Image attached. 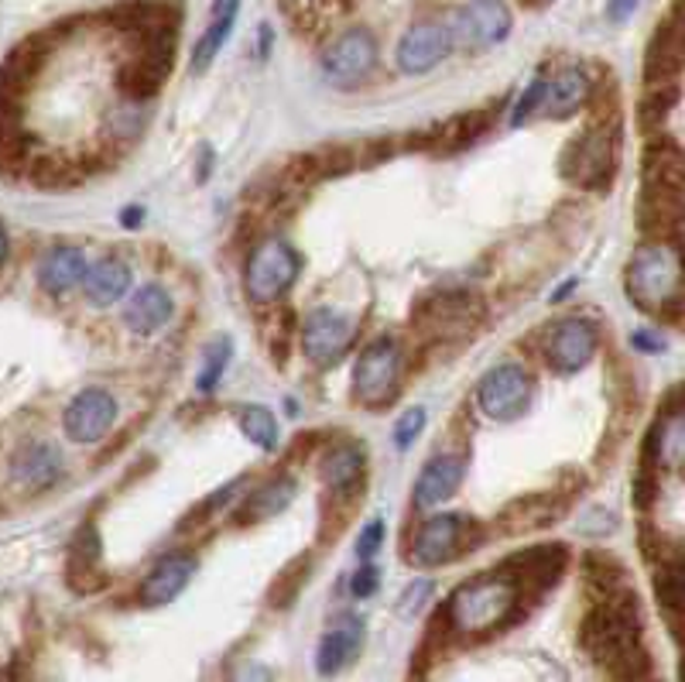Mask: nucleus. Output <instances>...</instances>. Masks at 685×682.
<instances>
[{
	"label": "nucleus",
	"mask_w": 685,
	"mask_h": 682,
	"mask_svg": "<svg viewBox=\"0 0 685 682\" xmlns=\"http://www.w3.org/2000/svg\"><path fill=\"white\" fill-rule=\"evenodd\" d=\"M521 607V580L508 570L479 573L446 600V628L460 638H479L505 628Z\"/></svg>",
	"instance_id": "1"
},
{
	"label": "nucleus",
	"mask_w": 685,
	"mask_h": 682,
	"mask_svg": "<svg viewBox=\"0 0 685 682\" xmlns=\"http://www.w3.org/2000/svg\"><path fill=\"white\" fill-rule=\"evenodd\" d=\"M631 299L658 315H682V244L648 240L631 255L627 264Z\"/></svg>",
	"instance_id": "2"
},
{
	"label": "nucleus",
	"mask_w": 685,
	"mask_h": 682,
	"mask_svg": "<svg viewBox=\"0 0 685 682\" xmlns=\"http://www.w3.org/2000/svg\"><path fill=\"white\" fill-rule=\"evenodd\" d=\"M302 271V258L295 255V247L282 237H267L261 240L247 258L244 268V288L247 299L258 306H271L278 302L282 295L295 285Z\"/></svg>",
	"instance_id": "3"
},
{
	"label": "nucleus",
	"mask_w": 685,
	"mask_h": 682,
	"mask_svg": "<svg viewBox=\"0 0 685 682\" xmlns=\"http://www.w3.org/2000/svg\"><path fill=\"white\" fill-rule=\"evenodd\" d=\"M476 545V521L466 514H432L428 521L415 529L411 538V562L415 566H446L452 559H460L466 549Z\"/></svg>",
	"instance_id": "4"
},
{
	"label": "nucleus",
	"mask_w": 685,
	"mask_h": 682,
	"mask_svg": "<svg viewBox=\"0 0 685 682\" xmlns=\"http://www.w3.org/2000/svg\"><path fill=\"white\" fill-rule=\"evenodd\" d=\"M401 388V350L395 339H377L353 363V398L357 405L381 408Z\"/></svg>",
	"instance_id": "5"
},
{
	"label": "nucleus",
	"mask_w": 685,
	"mask_h": 682,
	"mask_svg": "<svg viewBox=\"0 0 685 682\" xmlns=\"http://www.w3.org/2000/svg\"><path fill=\"white\" fill-rule=\"evenodd\" d=\"M374 70H377V38L368 28H350L326 45L323 76L333 86L353 89L360 83H368Z\"/></svg>",
	"instance_id": "6"
},
{
	"label": "nucleus",
	"mask_w": 685,
	"mask_h": 682,
	"mask_svg": "<svg viewBox=\"0 0 685 682\" xmlns=\"http://www.w3.org/2000/svg\"><path fill=\"white\" fill-rule=\"evenodd\" d=\"M511 28H514V14L505 0H470V4L456 11L449 35L452 45H460V49L484 52L505 41Z\"/></svg>",
	"instance_id": "7"
},
{
	"label": "nucleus",
	"mask_w": 685,
	"mask_h": 682,
	"mask_svg": "<svg viewBox=\"0 0 685 682\" xmlns=\"http://www.w3.org/2000/svg\"><path fill=\"white\" fill-rule=\"evenodd\" d=\"M597 350H600V333L589 320H583V315H569V320H559L556 326L545 330V339H541L545 363L556 374L583 371L586 363L597 357Z\"/></svg>",
	"instance_id": "8"
},
{
	"label": "nucleus",
	"mask_w": 685,
	"mask_h": 682,
	"mask_svg": "<svg viewBox=\"0 0 685 682\" xmlns=\"http://www.w3.org/2000/svg\"><path fill=\"white\" fill-rule=\"evenodd\" d=\"M532 401V377L518 363H500L494 368L476 388V405L479 412L494 422H514L528 412Z\"/></svg>",
	"instance_id": "9"
},
{
	"label": "nucleus",
	"mask_w": 685,
	"mask_h": 682,
	"mask_svg": "<svg viewBox=\"0 0 685 682\" xmlns=\"http://www.w3.org/2000/svg\"><path fill=\"white\" fill-rule=\"evenodd\" d=\"M456 49L449 25H439V21H419L411 25L401 41H398V70L404 76H425L432 73L443 59H449V52Z\"/></svg>",
	"instance_id": "10"
},
{
	"label": "nucleus",
	"mask_w": 685,
	"mask_h": 682,
	"mask_svg": "<svg viewBox=\"0 0 685 682\" xmlns=\"http://www.w3.org/2000/svg\"><path fill=\"white\" fill-rule=\"evenodd\" d=\"M113 422H117V401H113V395L107 388L79 392L73 401H68L65 416H62L65 436L73 443H79V446L100 443L113 429Z\"/></svg>",
	"instance_id": "11"
},
{
	"label": "nucleus",
	"mask_w": 685,
	"mask_h": 682,
	"mask_svg": "<svg viewBox=\"0 0 685 682\" xmlns=\"http://www.w3.org/2000/svg\"><path fill=\"white\" fill-rule=\"evenodd\" d=\"M350 339H353V323L333 309H315L302 326V350L319 368L336 363L350 350Z\"/></svg>",
	"instance_id": "12"
},
{
	"label": "nucleus",
	"mask_w": 685,
	"mask_h": 682,
	"mask_svg": "<svg viewBox=\"0 0 685 682\" xmlns=\"http://www.w3.org/2000/svg\"><path fill=\"white\" fill-rule=\"evenodd\" d=\"M59 476H62V460L52 443L32 439L11 457V484L28 494H41L55 487Z\"/></svg>",
	"instance_id": "13"
},
{
	"label": "nucleus",
	"mask_w": 685,
	"mask_h": 682,
	"mask_svg": "<svg viewBox=\"0 0 685 682\" xmlns=\"http://www.w3.org/2000/svg\"><path fill=\"white\" fill-rule=\"evenodd\" d=\"M363 638H368V624H363L360 618H353V613L339 618L323 634V642H319V652H315L319 675H339L347 666H353L360 658V652H363Z\"/></svg>",
	"instance_id": "14"
},
{
	"label": "nucleus",
	"mask_w": 685,
	"mask_h": 682,
	"mask_svg": "<svg viewBox=\"0 0 685 682\" xmlns=\"http://www.w3.org/2000/svg\"><path fill=\"white\" fill-rule=\"evenodd\" d=\"M610 162H613V134L603 124H597L569 148L562 172L576 182H603L610 175Z\"/></svg>",
	"instance_id": "15"
},
{
	"label": "nucleus",
	"mask_w": 685,
	"mask_h": 682,
	"mask_svg": "<svg viewBox=\"0 0 685 682\" xmlns=\"http://www.w3.org/2000/svg\"><path fill=\"white\" fill-rule=\"evenodd\" d=\"M593 94V76L586 65H569V70H559L556 76H545V97L538 113L552 121H565L589 100Z\"/></svg>",
	"instance_id": "16"
},
{
	"label": "nucleus",
	"mask_w": 685,
	"mask_h": 682,
	"mask_svg": "<svg viewBox=\"0 0 685 682\" xmlns=\"http://www.w3.org/2000/svg\"><path fill=\"white\" fill-rule=\"evenodd\" d=\"M463 473H466L463 457H452V452L428 460L425 470L419 473V481H415V494H411V501H415L419 511H432V508L446 505L449 497L460 491Z\"/></svg>",
	"instance_id": "17"
},
{
	"label": "nucleus",
	"mask_w": 685,
	"mask_h": 682,
	"mask_svg": "<svg viewBox=\"0 0 685 682\" xmlns=\"http://www.w3.org/2000/svg\"><path fill=\"white\" fill-rule=\"evenodd\" d=\"M196 556L192 553H172V556H165L162 562L154 566V570L148 573V580L141 583V590H137V594H141V600L148 604V607H162V604H172L182 590L189 586V580L196 576Z\"/></svg>",
	"instance_id": "18"
},
{
	"label": "nucleus",
	"mask_w": 685,
	"mask_h": 682,
	"mask_svg": "<svg viewBox=\"0 0 685 682\" xmlns=\"http://www.w3.org/2000/svg\"><path fill=\"white\" fill-rule=\"evenodd\" d=\"M172 295L162 288V285H141L130 299H127V309H124V323L130 333L137 336H151L158 333L162 326H169L172 320Z\"/></svg>",
	"instance_id": "19"
},
{
	"label": "nucleus",
	"mask_w": 685,
	"mask_h": 682,
	"mask_svg": "<svg viewBox=\"0 0 685 682\" xmlns=\"http://www.w3.org/2000/svg\"><path fill=\"white\" fill-rule=\"evenodd\" d=\"M86 255L73 244H55L49 255L38 261V285L49 295H62L68 288H76L86 275Z\"/></svg>",
	"instance_id": "20"
},
{
	"label": "nucleus",
	"mask_w": 685,
	"mask_h": 682,
	"mask_svg": "<svg viewBox=\"0 0 685 682\" xmlns=\"http://www.w3.org/2000/svg\"><path fill=\"white\" fill-rule=\"evenodd\" d=\"M79 285H83L89 302L107 309L113 302H121L124 295L130 292V268L121 258H103V261L86 268V275H83Z\"/></svg>",
	"instance_id": "21"
},
{
	"label": "nucleus",
	"mask_w": 685,
	"mask_h": 682,
	"mask_svg": "<svg viewBox=\"0 0 685 682\" xmlns=\"http://www.w3.org/2000/svg\"><path fill=\"white\" fill-rule=\"evenodd\" d=\"M237 14H240V0H213V14H210V25L199 35L196 49H192V73H205L213 65V59L220 55V49L231 38L234 25H237Z\"/></svg>",
	"instance_id": "22"
},
{
	"label": "nucleus",
	"mask_w": 685,
	"mask_h": 682,
	"mask_svg": "<svg viewBox=\"0 0 685 682\" xmlns=\"http://www.w3.org/2000/svg\"><path fill=\"white\" fill-rule=\"evenodd\" d=\"M363 463H368V457H363V446L342 443V446L329 449L323 457V463H319V476H323V484L333 494H347V491H353L360 484Z\"/></svg>",
	"instance_id": "23"
},
{
	"label": "nucleus",
	"mask_w": 685,
	"mask_h": 682,
	"mask_svg": "<svg viewBox=\"0 0 685 682\" xmlns=\"http://www.w3.org/2000/svg\"><path fill=\"white\" fill-rule=\"evenodd\" d=\"M291 501H295V481H291V476H274V481H267L264 487H258L244 501V508H240V525H247V521H264V518L282 514Z\"/></svg>",
	"instance_id": "24"
},
{
	"label": "nucleus",
	"mask_w": 685,
	"mask_h": 682,
	"mask_svg": "<svg viewBox=\"0 0 685 682\" xmlns=\"http://www.w3.org/2000/svg\"><path fill=\"white\" fill-rule=\"evenodd\" d=\"M240 429H244V436L254 446H261V449L278 446V422H274V416L261 405L244 408V412H240Z\"/></svg>",
	"instance_id": "25"
},
{
	"label": "nucleus",
	"mask_w": 685,
	"mask_h": 682,
	"mask_svg": "<svg viewBox=\"0 0 685 682\" xmlns=\"http://www.w3.org/2000/svg\"><path fill=\"white\" fill-rule=\"evenodd\" d=\"M231 354H234L231 339H223V344H216V347L210 350V357H205V368H202V377H199V384H196L199 392H213V388H216L220 377H223V371H226V363H231Z\"/></svg>",
	"instance_id": "26"
},
{
	"label": "nucleus",
	"mask_w": 685,
	"mask_h": 682,
	"mask_svg": "<svg viewBox=\"0 0 685 682\" xmlns=\"http://www.w3.org/2000/svg\"><path fill=\"white\" fill-rule=\"evenodd\" d=\"M541 97H545V76H535L532 79V86L524 89L521 94V100L514 103V113H511V124L514 127H521L528 117H535L538 113V107H541Z\"/></svg>",
	"instance_id": "27"
},
{
	"label": "nucleus",
	"mask_w": 685,
	"mask_h": 682,
	"mask_svg": "<svg viewBox=\"0 0 685 682\" xmlns=\"http://www.w3.org/2000/svg\"><path fill=\"white\" fill-rule=\"evenodd\" d=\"M422 429H425V408H408V412L395 425V443H398V449H408L411 443H415Z\"/></svg>",
	"instance_id": "28"
},
{
	"label": "nucleus",
	"mask_w": 685,
	"mask_h": 682,
	"mask_svg": "<svg viewBox=\"0 0 685 682\" xmlns=\"http://www.w3.org/2000/svg\"><path fill=\"white\" fill-rule=\"evenodd\" d=\"M381 545H384V521H371V525L363 529L360 538H357V559L360 562H371Z\"/></svg>",
	"instance_id": "29"
},
{
	"label": "nucleus",
	"mask_w": 685,
	"mask_h": 682,
	"mask_svg": "<svg viewBox=\"0 0 685 682\" xmlns=\"http://www.w3.org/2000/svg\"><path fill=\"white\" fill-rule=\"evenodd\" d=\"M381 583V573H377V566L374 562H360V570L353 573V597H371L374 590Z\"/></svg>",
	"instance_id": "30"
},
{
	"label": "nucleus",
	"mask_w": 685,
	"mask_h": 682,
	"mask_svg": "<svg viewBox=\"0 0 685 682\" xmlns=\"http://www.w3.org/2000/svg\"><path fill=\"white\" fill-rule=\"evenodd\" d=\"M428 594H432V583L428 580H419V583H411L408 590H404V597H401V613H419L422 610V604L428 600Z\"/></svg>",
	"instance_id": "31"
},
{
	"label": "nucleus",
	"mask_w": 685,
	"mask_h": 682,
	"mask_svg": "<svg viewBox=\"0 0 685 682\" xmlns=\"http://www.w3.org/2000/svg\"><path fill=\"white\" fill-rule=\"evenodd\" d=\"M637 4H642V0H607V17L621 25V21H627L637 11Z\"/></svg>",
	"instance_id": "32"
},
{
	"label": "nucleus",
	"mask_w": 685,
	"mask_h": 682,
	"mask_svg": "<svg viewBox=\"0 0 685 682\" xmlns=\"http://www.w3.org/2000/svg\"><path fill=\"white\" fill-rule=\"evenodd\" d=\"M8 255H11V240H8V231H4V226H0V264L8 261Z\"/></svg>",
	"instance_id": "33"
}]
</instances>
